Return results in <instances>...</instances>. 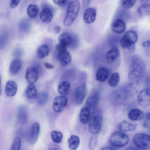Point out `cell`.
Listing matches in <instances>:
<instances>
[{
    "label": "cell",
    "mask_w": 150,
    "mask_h": 150,
    "mask_svg": "<svg viewBox=\"0 0 150 150\" xmlns=\"http://www.w3.org/2000/svg\"><path fill=\"white\" fill-rule=\"evenodd\" d=\"M145 71V64L142 57L138 54L134 55L129 68L128 76L130 83L136 85L144 76Z\"/></svg>",
    "instance_id": "1"
},
{
    "label": "cell",
    "mask_w": 150,
    "mask_h": 150,
    "mask_svg": "<svg viewBox=\"0 0 150 150\" xmlns=\"http://www.w3.org/2000/svg\"><path fill=\"white\" fill-rule=\"evenodd\" d=\"M137 92L136 85L130 83L125 84L112 92L111 95V100L115 105H122L134 97Z\"/></svg>",
    "instance_id": "2"
},
{
    "label": "cell",
    "mask_w": 150,
    "mask_h": 150,
    "mask_svg": "<svg viewBox=\"0 0 150 150\" xmlns=\"http://www.w3.org/2000/svg\"><path fill=\"white\" fill-rule=\"evenodd\" d=\"M102 120L101 111L98 109H94L90 116L88 124L89 132L93 134L99 133L101 129Z\"/></svg>",
    "instance_id": "3"
},
{
    "label": "cell",
    "mask_w": 150,
    "mask_h": 150,
    "mask_svg": "<svg viewBox=\"0 0 150 150\" xmlns=\"http://www.w3.org/2000/svg\"><path fill=\"white\" fill-rule=\"evenodd\" d=\"M80 7V3L78 0L71 2L68 6L67 13L64 21L66 26H70L77 18Z\"/></svg>",
    "instance_id": "4"
},
{
    "label": "cell",
    "mask_w": 150,
    "mask_h": 150,
    "mask_svg": "<svg viewBox=\"0 0 150 150\" xmlns=\"http://www.w3.org/2000/svg\"><path fill=\"white\" fill-rule=\"evenodd\" d=\"M138 35L135 31L129 30L124 34L120 40V44L123 49H128L135 45L138 40Z\"/></svg>",
    "instance_id": "5"
},
{
    "label": "cell",
    "mask_w": 150,
    "mask_h": 150,
    "mask_svg": "<svg viewBox=\"0 0 150 150\" xmlns=\"http://www.w3.org/2000/svg\"><path fill=\"white\" fill-rule=\"evenodd\" d=\"M129 138L128 136L122 131L114 132L110 137L109 142L113 146L121 148L124 147L128 143Z\"/></svg>",
    "instance_id": "6"
},
{
    "label": "cell",
    "mask_w": 150,
    "mask_h": 150,
    "mask_svg": "<svg viewBox=\"0 0 150 150\" xmlns=\"http://www.w3.org/2000/svg\"><path fill=\"white\" fill-rule=\"evenodd\" d=\"M67 48L60 43L57 44L56 47L57 52V58L62 66L68 65L71 61V55Z\"/></svg>",
    "instance_id": "7"
},
{
    "label": "cell",
    "mask_w": 150,
    "mask_h": 150,
    "mask_svg": "<svg viewBox=\"0 0 150 150\" xmlns=\"http://www.w3.org/2000/svg\"><path fill=\"white\" fill-rule=\"evenodd\" d=\"M133 142L138 148L142 150L150 149V135L139 133L134 136Z\"/></svg>",
    "instance_id": "8"
},
{
    "label": "cell",
    "mask_w": 150,
    "mask_h": 150,
    "mask_svg": "<svg viewBox=\"0 0 150 150\" xmlns=\"http://www.w3.org/2000/svg\"><path fill=\"white\" fill-rule=\"evenodd\" d=\"M100 97L99 90L96 88L93 89L86 99V104L87 107L90 109H95L99 102Z\"/></svg>",
    "instance_id": "9"
},
{
    "label": "cell",
    "mask_w": 150,
    "mask_h": 150,
    "mask_svg": "<svg viewBox=\"0 0 150 150\" xmlns=\"http://www.w3.org/2000/svg\"><path fill=\"white\" fill-rule=\"evenodd\" d=\"M137 100L138 103L142 106L146 107L150 105V89L146 88L141 90Z\"/></svg>",
    "instance_id": "10"
},
{
    "label": "cell",
    "mask_w": 150,
    "mask_h": 150,
    "mask_svg": "<svg viewBox=\"0 0 150 150\" xmlns=\"http://www.w3.org/2000/svg\"><path fill=\"white\" fill-rule=\"evenodd\" d=\"M40 126L38 122L33 123L31 126L27 138L28 142L31 145L34 144L37 142L40 133Z\"/></svg>",
    "instance_id": "11"
},
{
    "label": "cell",
    "mask_w": 150,
    "mask_h": 150,
    "mask_svg": "<svg viewBox=\"0 0 150 150\" xmlns=\"http://www.w3.org/2000/svg\"><path fill=\"white\" fill-rule=\"evenodd\" d=\"M67 101L68 98L65 96H60L56 97L53 104L54 111L57 113L62 112L65 108Z\"/></svg>",
    "instance_id": "12"
},
{
    "label": "cell",
    "mask_w": 150,
    "mask_h": 150,
    "mask_svg": "<svg viewBox=\"0 0 150 150\" xmlns=\"http://www.w3.org/2000/svg\"><path fill=\"white\" fill-rule=\"evenodd\" d=\"M86 92V85L85 83L81 84L76 88L74 93V97L75 101L77 104L80 105L82 103Z\"/></svg>",
    "instance_id": "13"
},
{
    "label": "cell",
    "mask_w": 150,
    "mask_h": 150,
    "mask_svg": "<svg viewBox=\"0 0 150 150\" xmlns=\"http://www.w3.org/2000/svg\"><path fill=\"white\" fill-rule=\"evenodd\" d=\"M39 76L38 71L35 67L28 69L25 72V78L27 82L29 84H33L38 79Z\"/></svg>",
    "instance_id": "14"
},
{
    "label": "cell",
    "mask_w": 150,
    "mask_h": 150,
    "mask_svg": "<svg viewBox=\"0 0 150 150\" xmlns=\"http://www.w3.org/2000/svg\"><path fill=\"white\" fill-rule=\"evenodd\" d=\"M111 29L112 31L117 34H121L124 33L126 29L125 22L122 19L117 18L113 23Z\"/></svg>",
    "instance_id": "15"
},
{
    "label": "cell",
    "mask_w": 150,
    "mask_h": 150,
    "mask_svg": "<svg viewBox=\"0 0 150 150\" xmlns=\"http://www.w3.org/2000/svg\"><path fill=\"white\" fill-rule=\"evenodd\" d=\"M96 15V11L95 8L92 7L87 8L84 12L83 20L86 23H92L95 20Z\"/></svg>",
    "instance_id": "16"
},
{
    "label": "cell",
    "mask_w": 150,
    "mask_h": 150,
    "mask_svg": "<svg viewBox=\"0 0 150 150\" xmlns=\"http://www.w3.org/2000/svg\"><path fill=\"white\" fill-rule=\"evenodd\" d=\"M119 49L115 47L109 50L106 54V59L107 62L109 63H113L115 62L120 56Z\"/></svg>",
    "instance_id": "17"
},
{
    "label": "cell",
    "mask_w": 150,
    "mask_h": 150,
    "mask_svg": "<svg viewBox=\"0 0 150 150\" xmlns=\"http://www.w3.org/2000/svg\"><path fill=\"white\" fill-rule=\"evenodd\" d=\"M39 16L42 22L48 23L52 21L53 17V13L51 9L48 7H45L43 8L40 11Z\"/></svg>",
    "instance_id": "18"
},
{
    "label": "cell",
    "mask_w": 150,
    "mask_h": 150,
    "mask_svg": "<svg viewBox=\"0 0 150 150\" xmlns=\"http://www.w3.org/2000/svg\"><path fill=\"white\" fill-rule=\"evenodd\" d=\"M17 119L18 123L21 125L25 124L27 122L28 119L27 110L24 106L21 105L18 107Z\"/></svg>",
    "instance_id": "19"
},
{
    "label": "cell",
    "mask_w": 150,
    "mask_h": 150,
    "mask_svg": "<svg viewBox=\"0 0 150 150\" xmlns=\"http://www.w3.org/2000/svg\"><path fill=\"white\" fill-rule=\"evenodd\" d=\"M17 91V86L16 83L12 81H8L5 87V93L9 97H12L16 94Z\"/></svg>",
    "instance_id": "20"
},
{
    "label": "cell",
    "mask_w": 150,
    "mask_h": 150,
    "mask_svg": "<svg viewBox=\"0 0 150 150\" xmlns=\"http://www.w3.org/2000/svg\"><path fill=\"white\" fill-rule=\"evenodd\" d=\"M128 117L130 120L134 121L142 120L144 116L142 110L138 109L133 108L129 111Z\"/></svg>",
    "instance_id": "21"
},
{
    "label": "cell",
    "mask_w": 150,
    "mask_h": 150,
    "mask_svg": "<svg viewBox=\"0 0 150 150\" xmlns=\"http://www.w3.org/2000/svg\"><path fill=\"white\" fill-rule=\"evenodd\" d=\"M60 43L67 47L71 45L73 42V38L71 35L67 32L63 33L59 37Z\"/></svg>",
    "instance_id": "22"
},
{
    "label": "cell",
    "mask_w": 150,
    "mask_h": 150,
    "mask_svg": "<svg viewBox=\"0 0 150 150\" xmlns=\"http://www.w3.org/2000/svg\"><path fill=\"white\" fill-rule=\"evenodd\" d=\"M118 127L119 129L122 132H131L135 129L136 125L127 120H123L119 124Z\"/></svg>",
    "instance_id": "23"
},
{
    "label": "cell",
    "mask_w": 150,
    "mask_h": 150,
    "mask_svg": "<svg viewBox=\"0 0 150 150\" xmlns=\"http://www.w3.org/2000/svg\"><path fill=\"white\" fill-rule=\"evenodd\" d=\"M22 62L19 59H16L11 62L9 67V71L13 74H17L20 71L22 67Z\"/></svg>",
    "instance_id": "24"
},
{
    "label": "cell",
    "mask_w": 150,
    "mask_h": 150,
    "mask_svg": "<svg viewBox=\"0 0 150 150\" xmlns=\"http://www.w3.org/2000/svg\"><path fill=\"white\" fill-rule=\"evenodd\" d=\"M90 109L86 107L82 108L80 111L79 117L80 122L83 124L87 123L90 115Z\"/></svg>",
    "instance_id": "25"
},
{
    "label": "cell",
    "mask_w": 150,
    "mask_h": 150,
    "mask_svg": "<svg viewBox=\"0 0 150 150\" xmlns=\"http://www.w3.org/2000/svg\"><path fill=\"white\" fill-rule=\"evenodd\" d=\"M25 96L30 99L36 98L37 91L35 85L33 84H29L25 89Z\"/></svg>",
    "instance_id": "26"
},
{
    "label": "cell",
    "mask_w": 150,
    "mask_h": 150,
    "mask_svg": "<svg viewBox=\"0 0 150 150\" xmlns=\"http://www.w3.org/2000/svg\"><path fill=\"white\" fill-rule=\"evenodd\" d=\"M68 142L69 148L71 150H75L79 146L80 139L78 136L72 135L68 139Z\"/></svg>",
    "instance_id": "27"
},
{
    "label": "cell",
    "mask_w": 150,
    "mask_h": 150,
    "mask_svg": "<svg viewBox=\"0 0 150 150\" xmlns=\"http://www.w3.org/2000/svg\"><path fill=\"white\" fill-rule=\"evenodd\" d=\"M108 76V72L105 69L101 68L97 71L96 78V80L100 82H104L107 79Z\"/></svg>",
    "instance_id": "28"
},
{
    "label": "cell",
    "mask_w": 150,
    "mask_h": 150,
    "mask_svg": "<svg viewBox=\"0 0 150 150\" xmlns=\"http://www.w3.org/2000/svg\"><path fill=\"white\" fill-rule=\"evenodd\" d=\"M50 48L49 46L46 44H43L38 48L37 55L39 58H43L48 54L50 52Z\"/></svg>",
    "instance_id": "29"
},
{
    "label": "cell",
    "mask_w": 150,
    "mask_h": 150,
    "mask_svg": "<svg viewBox=\"0 0 150 150\" xmlns=\"http://www.w3.org/2000/svg\"><path fill=\"white\" fill-rule=\"evenodd\" d=\"M70 88V84L67 81L61 82L58 87V91L61 95L64 96L69 93Z\"/></svg>",
    "instance_id": "30"
},
{
    "label": "cell",
    "mask_w": 150,
    "mask_h": 150,
    "mask_svg": "<svg viewBox=\"0 0 150 150\" xmlns=\"http://www.w3.org/2000/svg\"><path fill=\"white\" fill-rule=\"evenodd\" d=\"M39 8L35 4H30L27 8V13L28 16L31 18H36L38 13Z\"/></svg>",
    "instance_id": "31"
},
{
    "label": "cell",
    "mask_w": 150,
    "mask_h": 150,
    "mask_svg": "<svg viewBox=\"0 0 150 150\" xmlns=\"http://www.w3.org/2000/svg\"><path fill=\"white\" fill-rule=\"evenodd\" d=\"M137 13L141 17L148 16L150 13V6L145 4H142L137 8Z\"/></svg>",
    "instance_id": "32"
},
{
    "label": "cell",
    "mask_w": 150,
    "mask_h": 150,
    "mask_svg": "<svg viewBox=\"0 0 150 150\" xmlns=\"http://www.w3.org/2000/svg\"><path fill=\"white\" fill-rule=\"evenodd\" d=\"M30 23L27 19H22L19 23L18 28L20 31L23 33L28 32L30 28Z\"/></svg>",
    "instance_id": "33"
},
{
    "label": "cell",
    "mask_w": 150,
    "mask_h": 150,
    "mask_svg": "<svg viewBox=\"0 0 150 150\" xmlns=\"http://www.w3.org/2000/svg\"><path fill=\"white\" fill-rule=\"evenodd\" d=\"M49 98L48 93L45 91H42L37 95L36 101L40 105H43L47 103Z\"/></svg>",
    "instance_id": "34"
},
{
    "label": "cell",
    "mask_w": 150,
    "mask_h": 150,
    "mask_svg": "<svg viewBox=\"0 0 150 150\" xmlns=\"http://www.w3.org/2000/svg\"><path fill=\"white\" fill-rule=\"evenodd\" d=\"M120 80V76L118 72L113 73L110 77L108 83L112 87H116L118 84Z\"/></svg>",
    "instance_id": "35"
},
{
    "label": "cell",
    "mask_w": 150,
    "mask_h": 150,
    "mask_svg": "<svg viewBox=\"0 0 150 150\" xmlns=\"http://www.w3.org/2000/svg\"><path fill=\"white\" fill-rule=\"evenodd\" d=\"M50 136L52 140L55 143L59 144L62 141L63 134L60 132L53 130L50 133Z\"/></svg>",
    "instance_id": "36"
},
{
    "label": "cell",
    "mask_w": 150,
    "mask_h": 150,
    "mask_svg": "<svg viewBox=\"0 0 150 150\" xmlns=\"http://www.w3.org/2000/svg\"><path fill=\"white\" fill-rule=\"evenodd\" d=\"M21 146V139L19 137H17L13 141L11 150H20Z\"/></svg>",
    "instance_id": "37"
},
{
    "label": "cell",
    "mask_w": 150,
    "mask_h": 150,
    "mask_svg": "<svg viewBox=\"0 0 150 150\" xmlns=\"http://www.w3.org/2000/svg\"><path fill=\"white\" fill-rule=\"evenodd\" d=\"M97 137L94 134L90 139L88 144V148L90 150L93 149L96 146L97 143Z\"/></svg>",
    "instance_id": "38"
},
{
    "label": "cell",
    "mask_w": 150,
    "mask_h": 150,
    "mask_svg": "<svg viewBox=\"0 0 150 150\" xmlns=\"http://www.w3.org/2000/svg\"><path fill=\"white\" fill-rule=\"evenodd\" d=\"M136 1L134 0H122V6L125 8H129L133 6L135 4Z\"/></svg>",
    "instance_id": "39"
},
{
    "label": "cell",
    "mask_w": 150,
    "mask_h": 150,
    "mask_svg": "<svg viewBox=\"0 0 150 150\" xmlns=\"http://www.w3.org/2000/svg\"><path fill=\"white\" fill-rule=\"evenodd\" d=\"M144 118L143 126L145 128L150 130V112L146 114Z\"/></svg>",
    "instance_id": "40"
},
{
    "label": "cell",
    "mask_w": 150,
    "mask_h": 150,
    "mask_svg": "<svg viewBox=\"0 0 150 150\" xmlns=\"http://www.w3.org/2000/svg\"><path fill=\"white\" fill-rule=\"evenodd\" d=\"M20 2V0H11L9 3V6L11 8H13L18 5Z\"/></svg>",
    "instance_id": "41"
},
{
    "label": "cell",
    "mask_w": 150,
    "mask_h": 150,
    "mask_svg": "<svg viewBox=\"0 0 150 150\" xmlns=\"http://www.w3.org/2000/svg\"><path fill=\"white\" fill-rule=\"evenodd\" d=\"M53 2L61 6H64L66 4L67 1L65 0H53Z\"/></svg>",
    "instance_id": "42"
},
{
    "label": "cell",
    "mask_w": 150,
    "mask_h": 150,
    "mask_svg": "<svg viewBox=\"0 0 150 150\" xmlns=\"http://www.w3.org/2000/svg\"><path fill=\"white\" fill-rule=\"evenodd\" d=\"M145 82L146 85L147 87L146 88L150 89V75H147L145 78Z\"/></svg>",
    "instance_id": "43"
},
{
    "label": "cell",
    "mask_w": 150,
    "mask_h": 150,
    "mask_svg": "<svg viewBox=\"0 0 150 150\" xmlns=\"http://www.w3.org/2000/svg\"><path fill=\"white\" fill-rule=\"evenodd\" d=\"M49 150H61L60 147L55 144H51L49 146Z\"/></svg>",
    "instance_id": "44"
},
{
    "label": "cell",
    "mask_w": 150,
    "mask_h": 150,
    "mask_svg": "<svg viewBox=\"0 0 150 150\" xmlns=\"http://www.w3.org/2000/svg\"><path fill=\"white\" fill-rule=\"evenodd\" d=\"M142 45L143 47L146 48L150 46V40L143 41L142 42Z\"/></svg>",
    "instance_id": "45"
},
{
    "label": "cell",
    "mask_w": 150,
    "mask_h": 150,
    "mask_svg": "<svg viewBox=\"0 0 150 150\" xmlns=\"http://www.w3.org/2000/svg\"><path fill=\"white\" fill-rule=\"evenodd\" d=\"M44 66L48 69H52L54 68L53 65L47 62H45L44 64Z\"/></svg>",
    "instance_id": "46"
},
{
    "label": "cell",
    "mask_w": 150,
    "mask_h": 150,
    "mask_svg": "<svg viewBox=\"0 0 150 150\" xmlns=\"http://www.w3.org/2000/svg\"><path fill=\"white\" fill-rule=\"evenodd\" d=\"M54 30L55 33L58 34L60 31L61 28L59 26L57 25L54 27Z\"/></svg>",
    "instance_id": "47"
},
{
    "label": "cell",
    "mask_w": 150,
    "mask_h": 150,
    "mask_svg": "<svg viewBox=\"0 0 150 150\" xmlns=\"http://www.w3.org/2000/svg\"><path fill=\"white\" fill-rule=\"evenodd\" d=\"M142 4H145L150 6V0H141Z\"/></svg>",
    "instance_id": "48"
},
{
    "label": "cell",
    "mask_w": 150,
    "mask_h": 150,
    "mask_svg": "<svg viewBox=\"0 0 150 150\" xmlns=\"http://www.w3.org/2000/svg\"><path fill=\"white\" fill-rule=\"evenodd\" d=\"M145 51L147 55L150 57V46L146 48Z\"/></svg>",
    "instance_id": "49"
},
{
    "label": "cell",
    "mask_w": 150,
    "mask_h": 150,
    "mask_svg": "<svg viewBox=\"0 0 150 150\" xmlns=\"http://www.w3.org/2000/svg\"><path fill=\"white\" fill-rule=\"evenodd\" d=\"M100 150H115L113 149L110 146H105L101 149Z\"/></svg>",
    "instance_id": "50"
},
{
    "label": "cell",
    "mask_w": 150,
    "mask_h": 150,
    "mask_svg": "<svg viewBox=\"0 0 150 150\" xmlns=\"http://www.w3.org/2000/svg\"><path fill=\"white\" fill-rule=\"evenodd\" d=\"M124 150H138L136 148L132 147H127L126 149H125Z\"/></svg>",
    "instance_id": "51"
}]
</instances>
